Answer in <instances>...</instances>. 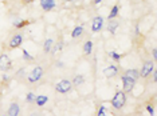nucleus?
Listing matches in <instances>:
<instances>
[{
  "label": "nucleus",
  "instance_id": "1",
  "mask_svg": "<svg viewBox=\"0 0 157 116\" xmlns=\"http://www.w3.org/2000/svg\"><path fill=\"white\" fill-rule=\"evenodd\" d=\"M110 103H112L113 108H116V110L124 108V105L126 104V93L124 91H117L116 95L113 96V99L110 100Z\"/></svg>",
  "mask_w": 157,
  "mask_h": 116
},
{
  "label": "nucleus",
  "instance_id": "2",
  "mask_svg": "<svg viewBox=\"0 0 157 116\" xmlns=\"http://www.w3.org/2000/svg\"><path fill=\"white\" fill-rule=\"evenodd\" d=\"M43 75H44V69H43V67H40V65H38V67H35V68L33 69V71L30 72V75H28V82L30 83H36V82H39V80L43 77Z\"/></svg>",
  "mask_w": 157,
  "mask_h": 116
},
{
  "label": "nucleus",
  "instance_id": "3",
  "mask_svg": "<svg viewBox=\"0 0 157 116\" xmlns=\"http://www.w3.org/2000/svg\"><path fill=\"white\" fill-rule=\"evenodd\" d=\"M71 88H73V83L67 79H62L55 84V91L58 93H67L71 91Z\"/></svg>",
  "mask_w": 157,
  "mask_h": 116
},
{
  "label": "nucleus",
  "instance_id": "4",
  "mask_svg": "<svg viewBox=\"0 0 157 116\" xmlns=\"http://www.w3.org/2000/svg\"><path fill=\"white\" fill-rule=\"evenodd\" d=\"M155 69V60H148L144 63V65H142L141 71H140V76L146 79L149 75L152 73V71Z\"/></svg>",
  "mask_w": 157,
  "mask_h": 116
},
{
  "label": "nucleus",
  "instance_id": "5",
  "mask_svg": "<svg viewBox=\"0 0 157 116\" xmlns=\"http://www.w3.org/2000/svg\"><path fill=\"white\" fill-rule=\"evenodd\" d=\"M121 80H122V91L125 93H129V92H132L133 91V88H134V84H136V82L133 79H130V77H128L126 75H122L121 76Z\"/></svg>",
  "mask_w": 157,
  "mask_h": 116
},
{
  "label": "nucleus",
  "instance_id": "6",
  "mask_svg": "<svg viewBox=\"0 0 157 116\" xmlns=\"http://www.w3.org/2000/svg\"><path fill=\"white\" fill-rule=\"evenodd\" d=\"M12 67V62L7 54L0 55V71H8Z\"/></svg>",
  "mask_w": 157,
  "mask_h": 116
},
{
  "label": "nucleus",
  "instance_id": "7",
  "mask_svg": "<svg viewBox=\"0 0 157 116\" xmlns=\"http://www.w3.org/2000/svg\"><path fill=\"white\" fill-rule=\"evenodd\" d=\"M22 43H23V36L20 33H16L11 37V40H10V43H8V47H10V50H15V48H19L20 45H22Z\"/></svg>",
  "mask_w": 157,
  "mask_h": 116
},
{
  "label": "nucleus",
  "instance_id": "8",
  "mask_svg": "<svg viewBox=\"0 0 157 116\" xmlns=\"http://www.w3.org/2000/svg\"><path fill=\"white\" fill-rule=\"evenodd\" d=\"M103 27V17L102 16H95L91 23V32H99Z\"/></svg>",
  "mask_w": 157,
  "mask_h": 116
},
{
  "label": "nucleus",
  "instance_id": "9",
  "mask_svg": "<svg viewBox=\"0 0 157 116\" xmlns=\"http://www.w3.org/2000/svg\"><path fill=\"white\" fill-rule=\"evenodd\" d=\"M118 71H120V68L117 65H114V64H112V65H109L108 68H105L103 69V75H105L106 77H114L117 75V73H118Z\"/></svg>",
  "mask_w": 157,
  "mask_h": 116
},
{
  "label": "nucleus",
  "instance_id": "10",
  "mask_svg": "<svg viewBox=\"0 0 157 116\" xmlns=\"http://www.w3.org/2000/svg\"><path fill=\"white\" fill-rule=\"evenodd\" d=\"M55 5H56L55 0H40V7H42V9H43V11H46V12H48V11H51V9H54Z\"/></svg>",
  "mask_w": 157,
  "mask_h": 116
},
{
  "label": "nucleus",
  "instance_id": "11",
  "mask_svg": "<svg viewBox=\"0 0 157 116\" xmlns=\"http://www.w3.org/2000/svg\"><path fill=\"white\" fill-rule=\"evenodd\" d=\"M8 116H19L20 115V107H19V104L17 103H12L11 105H10V108H8Z\"/></svg>",
  "mask_w": 157,
  "mask_h": 116
},
{
  "label": "nucleus",
  "instance_id": "12",
  "mask_svg": "<svg viewBox=\"0 0 157 116\" xmlns=\"http://www.w3.org/2000/svg\"><path fill=\"white\" fill-rule=\"evenodd\" d=\"M124 75H126L128 77H130V79H133L134 82H137V80L140 79V71H138V69H136V68L128 69V71L125 72Z\"/></svg>",
  "mask_w": 157,
  "mask_h": 116
},
{
  "label": "nucleus",
  "instance_id": "13",
  "mask_svg": "<svg viewBox=\"0 0 157 116\" xmlns=\"http://www.w3.org/2000/svg\"><path fill=\"white\" fill-rule=\"evenodd\" d=\"M117 28H118V22L117 20H114V19H112V20H109V24H108V31L112 35H114L117 32Z\"/></svg>",
  "mask_w": 157,
  "mask_h": 116
},
{
  "label": "nucleus",
  "instance_id": "14",
  "mask_svg": "<svg viewBox=\"0 0 157 116\" xmlns=\"http://www.w3.org/2000/svg\"><path fill=\"white\" fill-rule=\"evenodd\" d=\"M83 32H85L83 26H77V27H74L73 32H71V37H73V39H78Z\"/></svg>",
  "mask_w": 157,
  "mask_h": 116
},
{
  "label": "nucleus",
  "instance_id": "15",
  "mask_svg": "<svg viewBox=\"0 0 157 116\" xmlns=\"http://www.w3.org/2000/svg\"><path fill=\"white\" fill-rule=\"evenodd\" d=\"M47 101H48V97L46 95H39V96L35 97V103H36L38 107H43Z\"/></svg>",
  "mask_w": 157,
  "mask_h": 116
},
{
  "label": "nucleus",
  "instance_id": "16",
  "mask_svg": "<svg viewBox=\"0 0 157 116\" xmlns=\"http://www.w3.org/2000/svg\"><path fill=\"white\" fill-rule=\"evenodd\" d=\"M83 82H85V77H83V75H75L73 77V86L74 87H79V86H82L83 84Z\"/></svg>",
  "mask_w": 157,
  "mask_h": 116
},
{
  "label": "nucleus",
  "instance_id": "17",
  "mask_svg": "<svg viewBox=\"0 0 157 116\" xmlns=\"http://www.w3.org/2000/svg\"><path fill=\"white\" fill-rule=\"evenodd\" d=\"M30 24V20H27V19H19L17 22L13 23V27L16 28V30H20V28H24L26 26H28Z\"/></svg>",
  "mask_w": 157,
  "mask_h": 116
},
{
  "label": "nucleus",
  "instance_id": "18",
  "mask_svg": "<svg viewBox=\"0 0 157 116\" xmlns=\"http://www.w3.org/2000/svg\"><path fill=\"white\" fill-rule=\"evenodd\" d=\"M118 12H120V5H113V8L110 9V13H109V16H108V19L109 20H112V19H116L117 16H118Z\"/></svg>",
  "mask_w": 157,
  "mask_h": 116
},
{
  "label": "nucleus",
  "instance_id": "19",
  "mask_svg": "<svg viewBox=\"0 0 157 116\" xmlns=\"http://www.w3.org/2000/svg\"><path fill=\"white\" fill-rule=\"evenodd\" d=\"M52 45H54V41H52V39H46V41H44V44H43V51L46 52V54H50Z\"/></svg>",
  "mask_w": 157,
  "mask_h": 116
},
{
  "label": "nucleus",
  "instance_id": "20",
  "mask_svg": "<svg viewBox=\"0 0 157 116\" xmlns=\"http://www.w3.org/2000/svg\"><path fill=\"white\" fill-rule=\"evenodd\" d=\"M91 51H93V41H86L85 43V45H83V55H90L91 54Z\"/></svg>",
  "mask_w": 157,
  "mask_h": 116
},
{
  "label": "nucleus",
  "instance_id": "21",
  "mask_svg": "<svg viewBox=\"0 0 157 116\" xmlns=\"http://www.w3.org/2000/svg\"><path fill=\"white\" fill-rule=\"evenodd\" d=\"M62 47H63V41H62V40H59V41H58V43H56L55 45H52V50L50 51V52H51V54L54 55L55 52H58V51L62 50Z\"/></svg>",
  "mask_w": 157,
  "mask_h": 116
},
{
  "label": "nucleus",
  "instance_id": "22",
  "mask_svg": "<svg viewBox=\"0 0 157 116\" xmlns=\"http://www.w3.org/2000/svg\"><path fill=\"white\" fill-rule=\"evenodd\" d=\"M35 97H36V96H35L33 92H28L27 96H26V101H27V103H35Z\"/></svg>",
  "mask_w": 157,
  "mask_h": 116
},
{
  "label": "nucleus",
  "instance_id": "23",
  "mask_svg": "<svg viewBox=\"0 0 157 116\" xmlns=\"http://www.w3.org/2000/svg\"><path fill=\"white\" fill-rule=\"evenodd\" d=\"M109 56L113 59L114 62H120V60H121V55H120V54H117V52H114V51H113V52H110Z\"/></svg>",
  "mask_w": 157,
  "mask_h": 116
},
{
  "label": "nucleus",
  "instance_id": "24",
  "mask_svg": "<svg viewBox=\"0 0 157 116\" xmlns=\"http://www.w3.org/2000/svg\"><path fill=\"white\" fill-rule=\"evenodd\" d=\"M106 114H108V110H106V107H105V105H101V107L98 108L97 115H98V116H105Z\"/></svg>",
  "mask_w": 157,
  "mask_h": 116
},
{
  "label": "nucleus",
  "instance_id": "25",
  "mask_svg": "<svg viewBox=\"0 0 157 116\" xmlns=\"http://www.w3.org/2000/svg\"><path fill=\"white\" fill-rule=\"evenodd\" d=\"M23 58H24V60H34V56L28 54L27 50H23Z\"/></svg>",
  "mask_w": 157,
  "mask_h": 116
},
{
  "label": "nucleus",
  "instance_id": "26",
  "mask_svg": "<svg viewBox=\"0 0 157 116\" xmlns=\"http://www.w3.org/2000/svg\"><path fill=\"white\" fill-rule=\"evenodd\" d=\"M146 111H148L149 112V115H152V116H155V110H153V107H152V105H146Z\"/></svg>",
  "mask_w": 157,
  "mask_h": 116
},
{
  "label": "nucleus",
  "instance_id": "27",
  "mask_svg": "<svg viewBox=\"0 0 157 116\" xmlns=\"http://www.w3.org/2000/svg\"><path fill=\"white\" fill-rule=\"evenodd\" d=\"M152 56H153V60H156V59H157V52H156V48H153V51H152Z\"/></svg>",
  "mask_w": 157,
  "mask_h": 116
},
{
  "label": "nucleus",
  "instance_id": "28",
  "mask_svg": "<svg viewBox=\"0 0 157 116\" xmlns=\"http://www.w3.org/2000/svg\"><path fill=\"white\" fill-rule=\"evenodd\" d=\"M152 73H153V82H157V72L155 71V69H153Z\"/></svg>",
  "mask_w": 157,
  "mask_h": 116
},
{
  "label": "nucleus",
  "instance_id": "29",
  "mask_svg": "<svg viewBox=\"0 0 157 116\" xmlns=\"http://www.w3.org/2000/svg\"><path fill=\"white\" fill-rule=\"evenodd\" d=\"M33 2H35V0H22L23 4H30V3H33Z\"/></svg>",
  "mask_w": 157,
  "mask_h": 116
},
{
  "label": "nucleus",
  "instance_id": "30",
  "mask_svg": "<svg viewBox=\"0 0 157 116\" xmlns=\"http://www.w3.org/2000/svg\"><path fill=\"white\" fill-rule=\"evenodd\" d=\"M3 82L7 83V82H10V77L7 76V75H3Z\"/></svg>",
  "mask_w": 157,
  "mask_h": 116
},
{
  "label": "nucleus",
  "instance_id": "31",
  "mask_svg": "<svg viewBox=\"0 0 157 116\" xmlns=\"http://www.w3.org/2000/svg\"><path fill=\"white\" fill-rule=\"evenodd\" d=\"M23 73H24V68H22V69H20V71H17L16 75H17V76H22Z\"/></svg>",
  "mask_w": 157,
  "mask_h": 116
},
{
  "label": "nucleus",
  "instance_id": "32",
  "mask_svg": "<svg viewBox=\"0 0 157 116\" xmlns=\"http://www.w3.org/2000/svg\"><path fill=\"white\" fill-rule=\"evenodd\" d=\"M102 0H94V5H97V4H99V3H101Z\"/></svg>",
  "mask_w": 157,
  "mask_h": 116
},
{
  "label": "nucleus",
  "instance_id": "33",
  "mask_svg": "<svg viewBox=\"0 0 157 116\" xmlns=\"http://www.w3.org/2000/svg\"><path fill=\"white\" fill-rule=\"evenodd\" d=\"M56 67H63V63H60V62H58V63H56Z\"/></svg>",
  "mask_w": 157,
  "mask_h": 116
},
{
  "label": "nucleus",
  "instance_id": "34",
  "mask_svg": "<svg viewBox=\"0 0 157 116\" xmlns=\"http://www.w3.org/2000/svg\"><path fill=\"white\" fill-rule=\"evenodd\" d=\"M63 2H74V0H63Z\"/></svg>",
  "mask_w": 157,
  "mask_h": 116
}]
</instances>
